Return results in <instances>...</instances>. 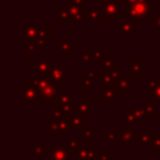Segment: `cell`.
Instances as JSON below:
<instances>
[{"label":"cell","mask_w":160,"mask_h":160,"mask_svg":"<svg viewBox=\"0 0 160 160\" xmlns=\"http://www.w3.org/2000/svg\"><path fill=\"white\" fill-rule=\"evenodd\" d=\"M85 18L89 19V20H100L101 19V11L100 10H90V11H86Z\"/></svg>","instance_id":"4"},{"label":"cell","mask_w":160,"mask_h":160,"mask_svg":"<svg viewBox=\"0 0 160 160\" xmlns=\"http://www.w3.org/2000/svg\"><path fill=\"white\" fill-rule=\"evenodd\" d=\"M155 22H156V25L160 28V15H155Z\"/></svg>","instance_id":"7"},{"label":"cell","mask_w":160,"mask_h":160,"mask_svg":"<svg viewBox=\"0 0 160 160\" xmlns=\"http://www.w3.org/2000/svg\"><path fill=\"white\" fill-rule=\"evenodd\" d=\"M69 15H70V19H74V20H79L82 18V14L80 11V8H76V6H71L69 10Z\"/></svg>","instance_id":"3"},{"label":"cell","mask_w":160,"mask_h":160,"mask_svg":"<svg viewBox=\"0 0 160 160\" xmlns=\"http://www.w3.org/2000/svg\"><path fill=\"white\" fill-rule=\"evenodd\" d=\"M111 0H98V2H100V4H109Z\"/></svg>","instance_id":"8"},{"label":"cell","mask_w":160,"mask_h":160,"mask_svg":"<svg viewBox=\"0 0 160 160\" xmlns=\"http://www.w3.org/2000/svg\"><path fill=\"white\" fill-rule=\"evenodd\" d=\"M69 2L72 5V6H76V8H84L85 5V0H69Z\"/></svg>","instance_id":"5"},{"label":"cell","mask_w":160,"mask_h":160,"mask_svg":"<svg viewBox=\"0 0 160 160\" xmlns=\"http://www.w3.org/2000/svg\"><path fill=\"white\" fill-rule=\"evenodd\" d=\"M118 9H119V0H111L109 4L105 5V12H106L109 20L114 19V15L116 14Z\"/></svg>","instance_id":"2"},{"label":"cell","mask_w":160,"mask_h":160,"mask_svg":"<svg viewBox=\"0 0 160 160\" xmlns=\"http://www.w3.org/2000/svg\"><path fill=\"white\" fill-rule=\"evenodd\" d=\"M152 12L151 5L145 0V1H136L128 8V14L130 15L131 19H144L148 18Z\"/></svg>","instance_id":"1"},{"label":"cell","mask_w":160,"mask_h":160,"mask_svg":"<svg viewBox=\"0 0 160 160\" xmlns=\"http://www.w3.org/2000/svg\"><path fill=\"white\" fill-rule=\"evenodd\" d=\"M59 19H61V20H66V19H70L69 11L66 12L65 10H60V11H59Z\"/></svg>","instance_id":"6"},{"label":"cell","mask_w":160,"mask_h":160,"mask_svg":"<svg viewBox=\"0 0 160 160\" xmlns=\"http://www.w3.org/2000/svg\"><path fill=\"white\" fill-rule=\"evenodd\" d=\"M136 1H139V0H126V2H128L129 5H131V4H134V2H136Z\"/></svg>","instance_id":"9"}]
</instances>
